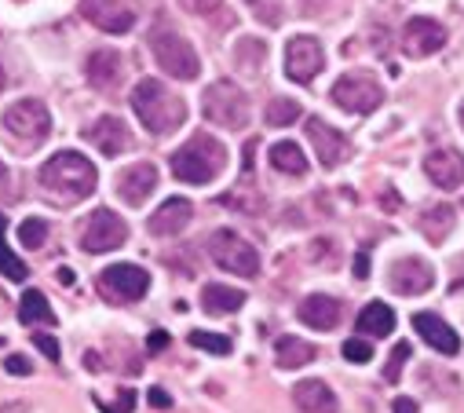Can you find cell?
<instances>
[{
  "label": "cell",
  "instance_id": "ac0fdd59",
  "mask_svg": "<svg viewBox=\"0 0 464 413\" xmlns=\"http://www.w3.org/2000/svg\"><path fill=\"white\" fill-rule=\"evenodd\" d=\"M413 330L424 337V344H431L439 355H457L460 351V337H457V330L453 326H446L439 315H431V312H417L413 315Z\"/></svg>",
  "mask_w": 464,
  "mask_h": 413
},
{
  "label": "cell",
  "instance_id": "b9f144b4",
  "mask_svg": "<svg viewBox=\"0 0 464 413\" xmlns=\"http://www.w3.org/2000/svg\"><path fill=\"white\" fill-rule=\"evenodd\" d=\"M150 406H158V409H169V406H172L169 391H161V388H150Z\"/></svg>",
  "mask_w": 464,
  "mask_h": 413
},
{
  "label": "cell",
  "instance_id": "681fc988",
  "mask_svg": "<svg viewBox=\"0 0 464 413\" xmlns=\"http://www.w3.org/2000/svg\"><path fill=\"white\" fill-rule=\"evenodd\" d=\"M304 5H318V0H304Z\"/></svg>",
  "mask_w": 464,
  "mask_h": 413
},
{
  "label": "cell",
  "instance_id": "ffe728a7",
  "mask_svg": "<svg viewBox=\"0 0 464 413\" xmlns=\"http://www.w3.org/2000/svg\"><path fill=\"white\" fill-rule=\"evenodd\" d=\"M424 172L431 176L435 187L453 190V187L464 183V154H457V150H431L424 158Z\"/></svg>",
  "mask_w": 464,
  "mask_h": 413
},
{
  "label": "cell",
  "instance_id": "44dd1931",
  "mask_svg": "<svg viewBox=\"0 0 464 413\" xmlns=\"http://www.w3.org/2000/svg\"><path fill=\"white\" fill-rule=\"evenodd\" d=\"M84 73H88V81H92V84H95L99 91H113V88L121 84L125 62H121V55H118V52L102 48V52H92V59H88Z\"/></svg>",
  "mask_w": 464,
  "mask_h": 413
},
{
  "label": "cell",
  "instance_id": "cb8c5ba5",
  "mask_svg": "<svg viewBox=\"0 0 464 413\" xmlns=\"http://www.w3.org/2000/svg\"><path fill=\"white\" fill-rule=\"evenodd\" d=\"M242 303H246L242 289H230V285H219V282L205 285V293H201V307L208 315H230V312H238Z\"/></svg>",
  "mask_w": 464,
  "mask_h": 413
},
{
  "label": "cell",
  "instance_id": "277c9868",
  "mask_svg": "<svg viewBox=\"0 0 464 413\" xmlns=\"http://www.w3.org/2000/svg\"><path fill=\"white\" fill-rule=\"evenodd\" d=\"M147 41H150L154 62H158L169 77H176V81H194V77L201 73V59H198V52H194L190 41H187L183 34H176L169 23L158 19Z\"/></svg>",
  "mask_w": 464,
  "mask_h": 413
},
{
  "label": "cell",
  "instance_id": "836d02e7",
  "mask_svg": "<svg viewBox=\"0 0 464 413\" xmlns=\"http://www.w3.org/2000/svg\"><path fill=\"white\" fill-rule=\"evenodd\" d=\"M264 55H267V48H264L260 41H242V44H238V62H242V70H249V73H256V70L264 66Z\"/></svg>",
  "mask_w": 464,
  "mask_h": 413
},
{
  "label": "cell",
  "instance_id": "4dcf8cb0",
  "mask_svg": "<svg viewBox=\"0 0 464 413\" xmlns=\"http://www.w3.org/2000/svg\"><path fill=\"white\" fill-rule=\"evenodd\" d=\"M264 118H267V125L285 129V125H293L296 118H304V110H300V102H296V99H271Z\"/></svg>",
  "mask_w": 464,
  "mask_h": 413
},
{
  "label": "cell",
  "instance_id": "83f0119b",
  "mask_svg": "<svg viewBox=\"0 0 464 413\" xmlns=\"http://www.w3.org/2000/svg\"><path fill=\"white\" fill-rule=\"evenodd\" d=\"M271 165H275L278 172H289V176H304V172H307L304 150H300L296 143H289V139H282V143L271 147Z\"/></svg>",
  "mask_w": 464,
  "mask_h": 413
},
{
  "label": "cell",
  "instance_id": "ab89813d",
  "mask_svg": "<svg viewBox=\"0 0 464 413\" xmlns=\"http://www.w3.org/2000/svg\"><path fill=\"white\" fill-rule=\"evenodd\" d=\"M34 344H37V348H41V351H44V355H48L52 362H59V344H55L52 337H44V333H37V337H34Z\"/></svg>",
  "mask_w": 464,
  "mask_h": 413
},
{
  "label": "cell",
  "instance_id": "d6a6232c",
  "mask_svg": "<svg viewBox=\"0 0 464 413\" xmlns=\"http://www.w3.org/2000/svg\"><path fill=\"white\" fill-rule=\"evenodd\" d=\"M190 344L208 351V355H230V337H219V333H205V330H194L190 333Z\"/></svg>",
  "mask_w": 464,
  "mask_h": 413
},
{
  "label": "cell",
  "instance_id": "5bb4252c",
  "mask_svg": "<svg viewBox=\"0 0 464 413\" xmlns=\"http://www.w3.org/2000/svg\"><path fill=\"white\" fill-rule=\"evenodd\" d=\"M307 139L314 143V154L325 168H336L340 161H347L352 147H347V136L336 132L333 125H325L322 118H307Z\"/></svg>",
  "mask_w": 464,
  "mask_h": 413
},
{
  "label": "cell",
  "instance_id": "9a60e30c",
  "mask_svg": "<svg viewBox=\"0 0 464 413\" xmlns=\"http://www.w3.org/2000/svg\"><path fill=\"white\" fill-rule=\"evenodd\" d=\"M388 282H392V289L402 293V296H420V293H428V289L435 285V271H431L428 260L406 256V260H399V264L392 267Z\"/></svg>",
  "mask_w": 464,
  "mask_h": 413
},
{
  "label": "cell",
  "instance_id": "7c38bea8",
  "mask_svg": "<svg viewBox=\"0 0 464 413\" xmlns=\"http://www.w3.org/2000/svg\"><path fill=\"white\" fill-rule=\"evenodd\" d=\"M325 66V55H322V44L314 37H293L285 44V77L296 81V84H311Z\"/></svg>",
  "mask_w": 464,
  "mask_h": 413
},
{
  "label": "cell",
  "instance_id": "8d00e7d4",
  "mask_svg": "<svg viewBox=\"0 0 464 413\" xmlns=\"http://www.w3.org/2000/svg\"><path fill=\"white\" fill-rule=\"evenodd\" d=\"M132 406H136V391L125 388L113 402H102V413H132Z\"/></svg>",
  "mask_w": 464,
  "mask_h": 413
},
{
  "label": "cell",
  "instance_id": "52a82bcc",
  "mask_svg": "<svg viewBox=\"0 0 464 413\" xmlns=\"http://www.w3.org/2000/svg\"><path fill=\"white\" fill-rule=\"evenodd\" d=\"M5 129L23 139L26 147L23 150H34V143H41L48 132H52V118H48V107L41 99H19L5 110Z\"/></svg>",
  "mask_w": 464,
  "mask_h": 413
},
{
  "label": "cell",
  "instance_id": "e575fe53",
  "mask_svg": "<svg viewBox=\"0 0 464 413\" xmlns=\"http://www.w3.org/2000/svg\"><path fill=\"white\" fill-rule=\"evenodd\" d=\"M410 344L406 341H399L395 344V351H392V359H388V366H384V380H399V373H402V366L410 362Z\"/></svg>",
  "mask_w": 464,
  "mask_h": 413
},
{
  "label": "cell",
  "instance_id": "60d3db41",
  "mask_svg": "<svg viewBox=\"0 0 464 413\" xmlns=\"http://www.w3.org/2000/svg\"><path fill=\"white\" fill-rule=\"evenodd\" d=\"M5 366H8V373H19V377H26V373L34 370V366H30V359H23V355H8V362H5Z\"/></svg>",
  "mask_w": 464,
  "mask_h": 413
},
{
  "label": "cell",
  "instance_id": "d590c367",
  "mask_svg": "<svg viewBox=\"0 0 464 413\" xmlns=\"http://www.w3.org/2000/svg\"><path fill=\"white\" fill-rule=\"evenodd\" d=\"M340 351H343V359H347V362H355V366H362V362H370V359H373L370 341H359V337H355V341H343V348H340Z\"/></svg>",
  "mask_w": 464,
  "mask_h": 413
},
{
  "label": "cell",
  "instance_id": "e0dca14e",
  "mask_svg": "<svg viewBox=\"0 0 464 413\" xmlns=\"http://www.w3.org/2000/svg\"><path fill=\"white\" fill-rule=\"evenodd\" d=\"M190 216H194V205L187 197H169L165 205H158V213L147 220V231L154 238H172V235H179L190 224Z\"/></svg>",
  "mask_w": 464,
  "mask_h": 413
},
{
  "label": "cell",
  "instance_id": "f907efd6",
  "mask_svg": "<svg viewBox=\"0 0 464 413\" xmlns=\"http://www.w3.org/2000/svg\"><path fill=\"white\" fill-rule=\"evenodd\" d=\"M0 348H5V341H0Z\"/></svg>",
  "mask_w": 464,
  "mask_h": 413
},
{
  "label": "cell",
  "instance_id": "ee69618b",
  "mask_svg": "<svg viewBox=\"0 0 464 413\" xmlns=\"http://www.w3.org/2000/svg\"><path fill=\"white\" fill-rule=\"evenodd\" d=\"M366 274H370V256L359 253V256H355V278H366Z\"/></svg>",
  "mask_w": 464,
  "mask_h": 413
},
{
  "label": "cell",
  "instance_id": "f546056e",
  "mask_svg": "<svg viewBox=\"0 0 464 413\" xmlns=\"http://www.w3.org/2000/svg\"><path fill=\"white\" fill-rule=\"evenodd\" d=\"M5 227H8V220H5V213H0V274L5 278H12V282H26V264L8 249V242H5Z\"/></svg>",
  "mask_w": 464,
  "mask_h": 413
},
{
  "label": "cell",
  "instance_id": "7dc6e473",
  "mask_svg": "<svg viewBox=\"0 0 464 413\" xmlns=\"http://www.w3.org/2000/svg\"><path fill=\"white\" fill-rule=\"evenodd\" d=\"M0 88H5V70H0Z\"/></svg>",
  "mask_w": 464,
  "mask_h": 413
},
{
  "label": "cell",
  "instance_id": "603a6c76",
  "mask_svg": "<svg viewBox=\"0 0 464 413\" xmlns=\"http://www.w3.org/2000/svg\"><path fill=\"white\" fill-rule=\"evenodd\" d=\"M293 402H296V409H304V413H336V409H340V406H336V395L329 391L325 380H300V384L293 388Z\"/></svg>",
  "mask_w": 464,
  "mask_h": 413
},
{
  "label": "cell",
  "instance_id": "3957f363",
  "mask_svg": "<svg viewBox=\"0 0 464 413\" xmlns=\"http://www.w3.org/2000/svg\"><path fill=\"white\" fill-rule=\"evenodd\" d=\"M223 165H227L223 143L212 139V136H205V132L190 136V143L172 154V176L183 179V183H194V187L212 183L223 172Z\"/></svg>",
  "mask_w": 464,
  "mask_h": 413
},
{
  "label": "cell",
  "instance_id": "c3c4849f",
  "mask_svg": "<svg viewBox=\"0 0 464 413\" xmlns=\"http://www.w3.org/2000/svg\"><path fill=\"white\" fill-rule=\"evenodd\" d=\"M0 179H5V161H0Z\"/></svg>",
  "mask_w": 464,
  "mask_h": 413
},
{
  "label": "cell",
  "instance_id": "d6986e66",
  "mask_svg": "<svg viewBox=\"0 0 464 413\" xmlns=\"http://www.w3.org/2000/svg\"><path fill=\"white\" fill-rule=\"evenodd\" d=\"M154 187H158V168L150 161H140V165H132V168H125L118 176V194L129 205H143L154 194Z\"/></svg>",
  "mask_w": 464,
  "mask_h": 413
},
{
  "label": "cell",
  "instance_id": "74e56055",
  "mask_svg": "<svg viewBox=\"0 0 464 413\" xmlns=\"http://www.w3.org/2000/svg\"><path fill=\"white\" fill-rule=\"evenodd\" d=\"M179 5H183L190 15H216V12H219V0H179Z\"/></svg>",
  "mask_w": 464,
  "mask_h": 413
},
{
  "label": "cell",
  "instance_id": "f6af8a7d",
  "mask_svg": "<svg viewBox=\"0 0 464 413\" xmlns=\"http://www.w3.org/2000/svg\"><path fill=\"white\" fill-rule=\"evenodd\" d=\"M30 406L26 402H12V406H5V409H0V413H26Z\"/></svg>",
  "mask_w": 464,
  "mask_h": 413
},
{
  "label": "cell",
  "instance_id": "bcb514c9",
  "mask_svg": "<svg viewBox=\"0 0 464 413\" xmlns=\"http://www.w3.org/2000/svg\"><path fill=\"white\" fill-rule=\"evenodd\" d=\"M457 118H460V125H464V102H460V110H457Z\"/></svg>",
  "mask_w": 464,
  "mask_h": 413
},
{
  "label": "cell",
  "instance_id": "4316f807",
  "mask_svg": "<svg viewBox=\"0 0 464 413\" xmlns=\"http://www.w3.org/2000/svg\"><path fill=\"white\" fill-rule=\"evenodd\" d=\"M420 231L428 235V242L431 245H442L446 242V235L453 231V205H431V209H424L420 213Z\"/></svg>",
  "mask_w": 464,
  "mask_h": 413
},
{
  "label": "cell",
  "instance_id": "8992f818",
  "mask_svg": "<svg viewBox=\"0 0 464 413\" xmlns=\"http://www.w3.org/2000/svg\"><path fill=\"white\" fill-rule=\"evenodd\" d=\"M208 256L216 267L238 274V278H256L260 274V253L235 231H216L208 238Z\"/></svg>",
  "mask_w": 464,
  "mask_h": 413
},
{
  "label": "cell",
  "instance_id": "484cf974",
  "mask_svg": "<svg viewBox=\"0 0 464 413\" xmlns=\"http://www.w3.org/2000/svg\"><path fill=\"white\" fill-rule=\"evenodd\" d=\"M359 330L366 337H388L395 330V312H392L388 303L373 300V303H366L362 312H359Z\"/></svg>",
  "mask_w": 464,
  "mask_h": 413
},
{
  "label": "cell",
  "instance_id": "6da1fadb",
  "mask_svg": "<svg viewBox=\"0 0 464 413\" xmlns=\"http://www.w3.org/2000/svg\"><path fill=\"white\" fill-rule=\"evenodd\" d=\"M95 183H99V176H95V165L84 158V154H77V150H59L55 158H48L44 161V168H41V187H44V194H52V197H59V201H84L92 190H95Z\"/></svg>",
  "mask_w": 464,
  "mask_h": 413
},
{
  "label": "cell",
  "instance_id": "8fae6325",
  "mask_svg": "<svg viewBox=\"0 0 464 413\" xmlns=\"http://www.w3.org/2000/svg\"><path fill=\"white\" fill-rule=\"evenodd\" d=\"M81 12L92 26H99L102 34H113L121 37L136 26V15H140V5L136 0H81Z\"/></svg>",
  "mask_w": 464,
  "mask_h": 413
},
{
  "label": "cell",
  "instance_id": "7bdbcfd3",
  "mask_svg": "<svg viewBox=\"0 0 464 413\" xmlns=\"http://www.w3.org/2000/svg\"><path fill=\"white\" fill-rule=\"evenodd\" d=\"M392 413H417V402L402 395V399H395V402H392Z\"/></svg>",
  "mask_w": 464,
  "mask_h": 413
},
{
  "label": "cell",
  "instance_id": "ba28073f",
  "mask_svg": "<svg viewBox=\"0 0 464 413\" xmlns=\"http://www.w3.org/2000/svg\"><path fill=\"white\" fill-rule=\"evenodd\" d=\"M333 102L347 114H373L381 102H384V88L366 77V73H343L336 84H333Z\"/></svg>",
  "mask_w": 464,
  "mask_h": 413
},
{
  "label": "cell",
  "instance_id": "30bf717a",
  "mask_svg": "<svg viewBox=\"0 0 464 413\" xmlns=\"http://www.w3.org/2000/svg\"><path fill=\"white\" fill-rule=\"evenodd\" d=\"M125 238H129V227L113 209H95L81 227V249L84 253H113V249L125 245Z\"/></svg>",
  "mask_w": 464,
  "mask_h": 413
},
{
  "label": "cell",
  "instance_id": "f1b7e54d",
  "mask_svg": "<svg viewBox=\"0 0 464 413\" xmlns=\"http://www.w3.org/2000/svg\"><path fill=\"white\" fill-rule=\"evenodd\" d=\"M19 319H23V322H52V319H55V315H52V303H48V296H44L41 289H26V293H23Z\"/></svg>",
  "mask_w": 464,
  "mask_h": 413
},
{
  "label": "cell",
  "instance_id": "7a4b0ae2",
  "mask_svg": "<svg viewBox=\"0 0 464 413\" xmlns=\"http://www.w3.org/2000/svg\"><path fill=\"white\" fill-rule=\"evenodd\" d=\"M132 110H136V118L143 121V129L154 132V136L176 132V129L183 125V118H187L183 99L172 95V91H169L161 81H154V77H143V81L132 88Z\"/></svg>",
  "mask_w": 464,
  "mask_h": 413
},
{
  "label": "cell",
  "instance_id": "2e32d148",
  "mask_svg": "<svg viewBox=\"0 0 464 413\" xmlns=\"http://www.w3.org/2000/svg\"><path fill=\"white\" fill-rule=\"evenodd\" d=\"M84 139H88L92 147H99L106 158H118V154H125V150L132 147L129 125H125L121 118H113V114H102V118L84 132Z\"/></svg>",
  "mask_w": 464,
  "mask_h": 413
},
{
  "label": "cell",
  "instance_id": "d4e9b609",
  "mask_svg": "<svg viewBox=\"0 0 464 413\" xmlns=\"http://www.w3.org/2000/svg\"><path fill=\"white\" fill-rule=\"evenodd\" d=\"M314 355H318V348L307 344V341H300V337H282V341L275 344V362H278V370H300V366L314 362Z\"/></svg>",
  "mask_w": 464,
  "mask_h": 413
},
{
  "label": "cell",
  "instance_id": "f35d334b",
  "mask_svg": "<svg viewBox=\"0 0 464 413\" xmlns=\"http://www.w3.org/2000/svg\"><path fill=\"white\" fill-rule=\"evenodd\" d=\"M165 348H169V333H165V330H154V333L147 337V351L158 355V351H165Z\"/></svg>",
  "mask_w": 464,
  "mask_h": 413
},
{
  "label": "cell",
  "instance_id": "1f68e13d",
  "mask_svg": "<svg viewBox=\"0 0 464 413\" xmlns=\"http://www.w3.org/2000/svg\"><path fill=\"white\" fill-rule=\"evenodd\" d=\"M19 242H23L26 249H41V245L48 242V224L37 220V216L23 220V224H19Z\"/></svg>",
  "mask_w": 464,
  "mask_h": 413
},
{
  "label": "cell",
  "instance_id": "5b68a950",
  "mask_svg": "<svg viewBox=\"0 0 464 413\" xmlns=\"http://www.w3.org/2000/svg\"><path fill=\"white\" fill-rule=\"evenodd\" d=\"M201 110H205V118L212 125L238 132V129L249 125V95L238 84H230V81H216L201 95Z\"/></svg>",
  "mask_w": 464,
  "mask_h": 413
},
{
  "label": "cell",
  "instance_id": "9c48e42d",
  "mask_svg": "<svg viewBox=\"0 0 464 413\" xmlns=\"http://www.w3.org/2000/svg\"><path fill=\"white\" fill-rule=\"evenodd\" d=\"M147 289H150V274L136 264H113L99 274V293L110 303H136L147 296Z\"/></svg>",
  "mask_w": 464,
  "mask_h": 413
},
{
  "label": "cell",
  "instance_id": "7402d4cb",
  "mask_svg": "<svg viewBox=\"0 0 464 413\" xmlns=\"http://www.w3.org/2000/svg\"><path fill=\"white\" fill-rule=\"evenodd\" d=\"M300 322L318 330V333H329L336 322H340V300L325 296V293H314L300 303Z\"/></svg>",
  "mask_w": 464,
  "mask_h": 413
},
{
  "label": "cell",
  "instance_id": "4fadbf2b",
  "mask_svg": "<svg viewBox=\"0 0 464 413\" xmlns=\"http://www.w3.org/2000/svg\"><path fill=\"white\" fill-rule=\"evenodd\" d=\"M442 44H446V30H442V23H435V19L417 15V19H410L406 30H402V52H406L410 59H424V55L439 52Z\"/></svg>",
  "mask_w": 464,
  "mask_h": 413
}]
</instances>
